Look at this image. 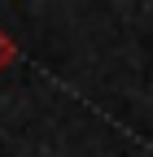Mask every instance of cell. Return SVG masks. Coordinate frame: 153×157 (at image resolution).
Wrapping results in <instances>:
<instances>
[{"label": "cell", "mask_w": 153, "mask_h": 157, "mask_svg": "<svg viewBox=\"0 0 153 157\" xmlns=\"http://www.w3.org/2000/svg\"><path fill=\"white\" fill-rule=\"evenodd\" d=\"M13 57H18V44H13V39H9L5 31H0V70H5V66L13 61Z\"/></svg>", "instance_id": "6da1fadb"}]
</instances>
